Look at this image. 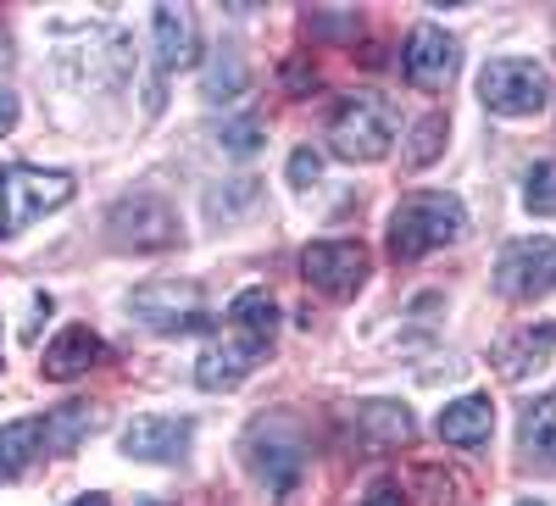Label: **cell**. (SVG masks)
Masks as SVG:
<instances>
[{"instance_id": "cell-32", "label": "cell", "mask_w": 556, "mask_h": 506, "mask_svg": "<svg viewBox=\"0 0 556 506\" xmlns=\"http://www.w3.org/2000/svg\"><path fill=\"white\" fill-rule=\"evenodd\" d=\"M12 235V206H7V167H0V240Z\"/></svg>"}, {"instance_id": "cell-34", "label": "cell", "mask_w": 556, "mask_h": 506, "mask_svg": "<svg viewBox=\"0 0 556 506\" xmlns=\"http://www.w3.org/2000/svg\"><path fill=\"white\" fill-rule=\"evenodd\" d=\"M7 56H12V51H7V34H0V62H7Z\"/></svg>"}, {"instance_id": "cell-12", "label": "cell", "mask_w": 556, "mask_h": 506, "mask_svg": "<svg viewBox=\"0 0 556 506\" xmlns=\"http://www.w3.org/2000/svg\"><path fill=\"white\" fill-rule=\"evenodd\" d=\"M7 201H12V223L28 228L45 212H56L73 201V178L67 173H39V167H12L7 173Z\"/></svg>"}, {"instance_id": "cell-4", "label": "cell", "mask_w": 556, "mask_h": 506, "mask_svg": "<svg viewBox=\"0 0 556 506\" xmlns=\"http://www.w3.org/2000/svg\"><path fill=\"white\" fill-rule=\"evenodd\" d=\"M479 101L501 117H534L551 106V73L529 56H495L479 73Z\"/></svg>"}, {"instance_id": "cell-20", "label": "cell", "mask_w": 556, "mask_h": 506, "mask_svg": "<svg viewBox=\"0 0 556 506\" xmlns=\"http://www.w3.org/2000/svg\"><path fill=\"white\" fill-rule=\"evenodd\" d=\"M245 84H251V73H245V56L235 51V45L212 51V62H206V73H201V96H206V101H240Z\"/></svg>"}, {"instance_id": "cell-3", "label": "cell", "mask_w": 556, "mask_h": 506, "mask_svg": "<svg viewBox=\"0 0 556 506\" xmlns=\"http://www.w3.org/2000/svg\"><path fill=\"white\" fill-rule=\"evenodd\" d=\"M329 146L345 162H379L395 146V106L374 89H356V96L340 101L334 123H329Z\"/></svg>"}, {"instance_id": "cell-2", "label": "cell", "mask_w": 556, "mask_h": 506, "mask_svg": "<svg viewBox=\"0 0 556 506\" xmlns=\"http://www.w3.org/2000/svg\"><path fill=\"white\" fill-rule=\"evenodd\" d=\"M245 468L256 473V484L273 501H290L306 479V445H301L295 423L290 418H262L245 434Z\"/></svg>"}, {"instance_id": "cell-33", "label": "cell", "mask_w": 556, "mask_h": 506, "mask_svg": "<svg viewBox=\"0 0 556 506\" xmlns=\"http://www.w3.org/2000/svg\"><path fill=\"white\" fill-rule=\"evenodd\" d=\"M73 506H112V501H106V495H78Z\"/></svg>"}, {"instance_id": "cell-29", "label": "cell", "mask_w": 556, "mask_h": 506, "mask_svg": "<svg viewBox=\"0 0 556 506\" xmlns=\"http://www.w3.org/2000/svg\"><path fill=\"white\" fill-rule=\"evenodd\" d=\"M362 506H406V490L384 479V484H374V490H367V495H362Z\"/></svg>"}, {"instance_id": "cell-31", "label": "cell", "mask_w": 556, "mask_h": 506, "mask_svg": "<svg viewBox=\"0 0 556 506\" xmlns=\"http://www.w3.org/2000/svg\"><path fill=\"white\" fill-rule=\"evenodd\" d=\"M285 84H290V89H295V96H306V89H312V84H317V73H312V67H306V62H290V67H285Z\"/></svg>"}, {"instance_id": "cell-7", "label": "cell", "mask_w": 556, "mask_h": 506, "mask_svg": "<svg viewBox=\"0 0 556 506\" xmlns=\"http://www.w3.org/2000/svg\"><path fill=\"white\" fill-rule=\"evenodd\" d=\"M495 290L506 301H540L556 290V240H518L495 262Z\"/></svg>"}, {"instance_id": "cell-6", "label": "cell", "mask_w": 556, "mask_h": 506, "mask_svg": "<svg viewBox=\"0 0 556 506\" xmlns=\"http://www.w3.org/2000/svg\"><path fill=\"white\" fill-rule=\"evenodd\" d=\"M106 228H112V245H123V251H167V245H178V217H173V206L162 201V195H123L117 206H112V217H106Z\"/></svg>"}, {"instance_id": "cell-21", "label": "cell", "mask_w": 556, "mask_h": 506, "mask_svg": "<svg viewBox=\"0 0 556 506\" xmlns=\"http://www.w3.org/2000/svg\"><path fill=\"white\" fill-rule=\"evenodd\" d=\"M228 317H235L240 334H256V340H267V345H273V334H278V306H273L267 290H240L235 306H228Z\"/></svg>"}, {"instance_id": "cell-5", "label": "cell", "mask_w": 556, "mask_h": 506, "mask_svg": "<svg viewBox=\"0 0 556 506\" xmlns=\"http://www.w3.org/2000/svg\"><path fill=\"white\" fill-rule=\"evenodd\" d=\"M134 317L156 334H195L212 324V312L201 306L195 284H178V279H156V284H139L134 290Z\"/></svg>"}, {"instance_id": "cell-22", "label": "cell", "mask_w": 556, "mask_h": 506, "mask_svg": "<svg viewBox=\"0 0 556 506\" xmlns=\"http://www.w3.org/2000/svg\"><path fill=\"white\" fill-rule=\"evenodd\" d=\"M518 434H523V451H529V456H540V463L556 468V395H545V401H534V406L523 412Z\"/></svg>"}, {"instance_id": "cell-14", "label": "cell", "mask_w": 556, "mask_h": 506, "mask_svg": "<svg viewBox=\"0 0 556 506\" xmlns=\"http://www.w3.org/2000/svg\"><path fill=\"white\" fill-rule=\"evenodd\" d=\"M101 362H106L101 334H89V329H62L51 345H45L39 374H45V379H56V384H67V379H84L89 367H101Z\"/></svg>"}, {"instance_id": "cell-11", "label": "cell", "mask_w": 556, "mask_h": 506, "mask_svg": "<svg viewBox=\"0 0 556 506\" xmlns=\"http://www.w3.org/2000/svg\"><path fill=\"white\" fill-rule=\"evenodd\" d=\"M267 356V340H256V334H223L217 345H206L201 351V362H195V384L201 390H235L240 379H251L256 374V362Z\"/></svg>"}, {"instance_id": "cell-8", "label": "cell", "mask_w": 556, "mask_h": 506, "mask_svg": "<svg viewBox=\"0 0 556 506\" xmlns=\"http://www.w3.org/2000/svg\"><path fill=\"white\" fill-rule=\"evenodd\" d=\"M301 279L323 295L345 301L367 284V251L351 245V240H317V245L301 251Z\"/></svg>"}, {"instance_id": "cell-17", "label": "cell", "mask_w": 556, "mask_h": 506, "mask_svg": "<svg viewBox=\"0 0 556 506\" xmlns=\"http://www.w3.org/2000/svg\"><path fill=\"white\" fill-rule=\"evenodd\" d=\"M551 351H556V324H545V329H518L513 340H501L495 367H501V379L523 384L529 374H540V367L551 362Z\"/></svg>"}, {"instance_id": "cell-30", "label": "cell", "mask_w": 556, "mask_h": 506, "mask_svg": "<svg viewBox=\"0 0 556 506\" xmlns=\"http://www.w3.org/2000/svg\"><path fill=\"white\" fill-rule=\"evenodd\" d=\"M17 117H23V106H17V89L0 84V134H12V128H17Z\"/></svg>"}, {"instance_id": "cell-19", "label": "cell", "mask_w": 556, "mask_h": 506, "mask_svg": "<svg viewBox=\"0 0 556 506\" xmlns=\"http://www.w3.org/2000/svg\"><path fill=\"white\" fill-rule=\"evenodd\" d=\"M39 418H17L0 429V484H12L34 468V456H39Z\"/></svg>"}, {"instance_id": "cell-25", "label": "cell", "mask_w": 556, "mask_h": 506, "mask_svg": "<svg viewBox=\"0 0 556 506\" xmlns=\"http://www.w3.org/2000/svg\"><path fill=\"white\" fill-rule=\"evenodd\" d=\"M262 140H267V123H262V117H240V123H228V128L217 134V146H223L228 156H251Z\"/></svg>"}, {"instance_id": "cell-28", "label": "cell", "mask_w": 556, "mask_h": 506, "mask_svg": "<svg viewBox=\"0 0 556 506\" xmlns=\"http://www.w3.org/2000/svg\"><path fill=\"white\" fill-rule=\"evenodd\" d=\"M317 173H323V156L317 151H295L290 156V184H301V190H306V184H317Z\"/></svg>"}, {"instance_id": "cell-35", "label": "cell", "mask_w": 556, "mask_h": 506, "mask_svg": "<svg viewBox=\"0 0 556 506\" xmlns=\"http://www.w3.org/2000/svg\"><path fill=\"white\" fill-rule=\"evenodd\" d=\"M518 506H545V501H518Z\"/></svg>"}, {"instance_id": "cell-10", "label": "cell", "mask_w": 556, "mask_h": 506, "mask_svg": "<svg viewBox=\"0 0 556 506\" xmlns=\"http://www.w3.org/2000/svg\"><path fill=\"white\" fill-rule=\"evenodd\" d=\"M190 440H195V423L190 418H162V412H146V418H134L123 429V451L134 463H184Z\"/></svg>"}, {"instance_id": "cell-27", "label": "cell", "mask_w": 556, "mask_h": 506, "mask_svg": "<svg viewBox=\"0 0 556 506\" xmlns=\"http://www.w3.org/2000/svg\"><path fill=\"white\" fill-rule=\"evenodd\" d=\"M256 201V178H235V195H212L206 206H212V217H228V212H240V206H251Z\"/></svg>"}, {"instance_id": "cell-13", "label": "cell", "mask_w": 556, "mask_h": 506, "mask_svg": "<svg viewBox=\"0 0 556 506\" xmlns=\"http://www.w3.org/2000/svg\"><path fill=\"white\" fill-rule=\"evenodd\" d=\"M151 34H156L162 73H178V67H195L201 62V28H195V12L190 7H156L151 12Z\"/></svg>"}, {"instance_id": "cell-26", "label": "cell", "mask_w": 556, "mask_h": 506, "mask_svg": "<svg viewBox=\"0 0 556 506\" xmlns=\"http://www.w3.org/2000/svg\"><path fill=\"white\" fill-rule=\"evenodd\" d=\"M306 28H312V39H356L362 17H356V12H345V17H323V12H317Z\"/></svg>"}, {"instance_id": "cell-15", "label": "cell", "mask_w": 556, "mask_h": 506, "mask_svg": "<svg viewBox=\"0 0 556 506\" xmlns=\"http://www.w3.org/2000/svg\"><path fill=\"white\" fill-rule=\"evenodd\" d=\"M106 423V412L101 406H89V401H67L56 412H45L39 418V445L51 451V456H73L89 434H96Z\"/></svg>"}, {"instance_id": "cell-16", "label": "cell", "mask_w": 556, "mask_h": 506, "mask_svg": "<svg viewBox=\"0 0 556 506\" xmlns=\"http://www.w3.org/2000/svg\"><path fill=\"white\" fill-rule=\"evenodd\" d=\"M490 429H495V406L490 395H462L440 412V440L445 445H462V451H479L490 445Z\"/></svg>"}, {"instance_id": "cell-1", "label": "cell", "mask_w": 556, "mask_h": 506, "mask_svg": "<svg viewBox=\"0 0 556 506\" xmlns=\"http://www.w3.org/2000/svg\"><path fill=\"white\" fill-rule=\"evenodd\" d=\"M462 235H468V212H462L456 195H440V190H417L390 212V256L395 262H417L440 245H456Z\"/></svg>"}, {"instance_id": "cell-9", "label": "cell", "mask_w": 556, "mask_h": 506, "mask_svg": "<svg viewBox=\"0 0 556 506\" xmlns=\"http://www.w3.org/2000/svg\"><path fill=\"white\" fill-rule=\"evenodd\" d=\"M456 39L445 34V28H434V23H417L412 34H406V51H401V73H406V84H417V89H445L451 78H456Z\"/></svg>"}, {"instance_id": "cell-18", "label": "cell", "mask_w": 556, "mask_h": 506, "mask_svg": "<svg viewBox=\"0 0 556 506\" xmlns=\"http://www.w3.org/2000/svg\"><path fill=\"white\" fill-rule=\"evenodd\" d=\"M351 423H356V434L374 445V451H384V445H406V440H412V412L395 406V401H362Z\"/></svg>"}, {"instance_id": "cell-23", "label": "cell", "mask_w": 556, "mask_h": 506, "mask_svg": "<svg viewBox=\"0 0 556 506\" xmlns=\"http://www.w3.org/2000/svg\"><path fill=\"white\" fill-rule=\"evenodd\" d=\"M523 206L534 217H556V162H534L523 178Z\"/></svg>"}, {"instance_id": "cell-24", "label": "cell", "mask_w": 556, "mask_h": 506, "mask_svg": "<svg viewBox=\"0 0 556 506\" xmlns=\"http://www.w3.org/2000/svg\"><path fill=\"white\" fill-rule=\"evenodd\" d=\"M445 146V117H424L412 128V151H406V167H429Z\"/></svg>"}, {"instance_id": "cell-36", "label": "cell", "mask_w": 556, "mask_h": 506, "mask_svg": "<svg viewBox=\"0 0 556 506\" xmlns=\"http://www.w3.org/2000/svg\"><path fill=\"white\" fill-rule=\"evenodd\" d=\"M0 367H7V362H0Z\"/></svg>"}]
</instances>
